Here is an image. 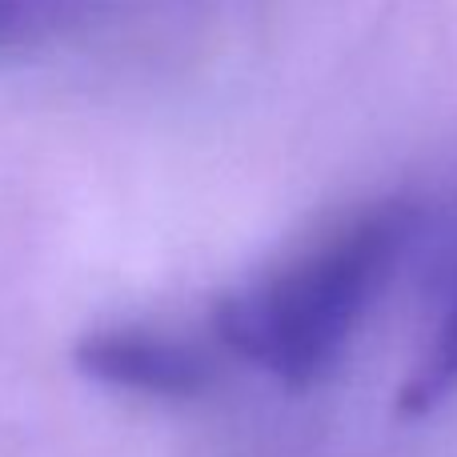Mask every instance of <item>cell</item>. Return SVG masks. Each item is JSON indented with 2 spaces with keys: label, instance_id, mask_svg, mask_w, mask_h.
<instances>
[{
  "label": "cell",
  "instance_id": "6da1fadb",
  "mask_svg": "<svg viewBox=\"0 0 457 457\" xmlns=\"http://www.w3.org/2000/svg\"><path fill=\"white\" fill-rule=\"evenodd\" d=\"M421 233V201L389 197L361 209L297 257L228 289L213 317L217 337L281 386H313L341 361Z\"/></svg>",
  "mask_w": 457,
  "mask_h": 457
},
{
  "label": "cell",
  "instance_id": "277c9868",
  "mask_svg": "<svg viewBox=\"0 0 457 457\" xmlns=\"http://www.w3.org/2000/svg\"><path fill=\"white\" fill-rule=\"evenodd\" d=\"M101 0H0V48H21L85 24Z\"/></svg>",
  "mask_w": 457,
  "mask_h": 457
},
{
  "label": "cell",
  "instance_id": "7a4b0ae2",
  "mask_svg": "<svg viewBox=\"0 0 457 457\" xmlns=\"http://www.w3.org/2000/svg\"><path fill=\"white\" fill-rule=\"evenodd\" d=\"M72 365L104 389L161 402H185L209 389L213 361L193 341L145 325H109L77 341Z\"/></svg>",
  "mask_w": 457,
  "mask_h": 457
},
{
  "label": "cell",
  "instance_id": "3957f363",
  "mask_svg": "<svg viewBox=\"0 0 457 457\" xmlns=\"http://www.w3.org/2000/svg\"><path fill=\"white\" fill-rule=\"evenodd\" d=\"M457 389V269L445 285V297L437 305V317L429 325L426 341L418 349L410 378L402 389V410L405 413H429Z\"/></svg>",
  "mask_w": 457,
  "mask_h": 457
}]
</instances>
